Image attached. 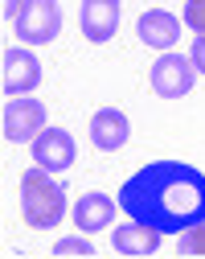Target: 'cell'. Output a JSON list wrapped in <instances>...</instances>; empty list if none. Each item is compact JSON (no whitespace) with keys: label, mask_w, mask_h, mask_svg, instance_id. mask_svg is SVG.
<instances>
[{"label":"cell","mask_w":205,"mask_h":259,"mask_svg":"<svg viewBox=\"0 0 205 259\" xmlns=\"http://www.w3.org/2000/svg\"><path fill=\"white\" fill-rule=\"evenodd\" d=\"M135 33H140L144 46H152V50L164 54V50H173L181 41V21L173 13H164V9H148L140 21H135Z\"/></svg>","instance_id":"obj_11"},{"label":"cell","mask_w":205,"mask_h":259,"mask_svg":"<svg viewBox=\"0 0 205 259\" xmlns=\"http://www.w3.org/2000/svg\"><path fill=\"white\" fill-rule=\"evenodd\" d=\"M0 132L9 144H33L45 132V103L29 99V95H13L5 103V115H0Z\"/></svg>","instance_id":"obj_3"},{"label":"cell","mask_w":205,"mask_h":259,"mask_svg":"<svg viewBox=\"0 0 205 259\" xmlns=\"http://www.w3.org/2000/svg\"><path fill=\"white\" fill-rule=\"evenodd\" d=\"M193 78H197L193 58L173 54V50H164L152 62V70H148V87L160 95V99H181V95H189L193 91Z\"/></svg>","instance_id":"obj_5"},{"label":"cell","mask_w":205,"mask_h":259,"mask_svg":"<svg viewBox=\"0 0 205 259\" xmlns=\"http://www.w3.org/2000/svg\"><path fill=\"white\" fill-rule=\"evenodd\" d=\"M181 255H205V218L189 231H181Z\"/></svg>","instance_id":"obj_14"},{"label":"cell","mask_w":205,"mask_h":259,"mask_svg":"<svg viewBox=\"0 0 205 259\" xmlns=\"http://www.w3.org/2000/svg\"><path fill=\"white\" fill-rule=\"evenodd\" d=\"M54 255H82V259H90L94 255V243H90V235H70V239H58L54 243Z\"/></svg>","instance_id":"obj_13"},{"label":"cell","mask_w":205,"mask_h":259,"mask_svg":"<svg viewBox=\"0 0 205 259\" xmlns=\"http://www.w3.org/2000/svg\"><path fill=\"white\" fill-rule=\"evenodd\" d=\"M0 87H5V95L13 99V95H33L41 82V58L25 50V46H13L5 50V58H0Z\"/></svg>","instance_id":"obj_6"},{"label":"cell","mask_w":205,"mask_h":259,"mask_svg":"<svg viewBox=\"0 0 205 259\" xmlns=\"http://www.w3.org/2000/svg\"><path fill=\"white\" fill-rule=\"evenodd\" d=\"M21 5H25V0H5V17H13V21H17V13H21Z\"/></svg>","instance_id":"obj_17"},{"label":"cell","mask_w":205,"mask_h":259,"mask_svg":"<svg viewBox=\"0 0 205 259\" xmlns=\"http://www.w3.org/2000/svg\"><path fill=\"white\" fill-rule=\"evenodd\" d=\"M189 58H193V66H197V74H205V37H197V41H193Z\"/></svg>","instance_id":"obj_16"},{"label":"cell","mask_w":205,"mask_h":259,"mask_svg":"<svg viewBox=\"0 0 205 259\" xmlns=\"http://www.w3.org/2000/svg\"><path fill=\"white\" fill-rule=\"evenodd\" d=\"M62 33V5L58 0H25L17 13V37L25 46H49Z\"/></svg>","instance_id":"obj_4"},{"label":"cell","mask_w":205,"mask_h":259,"mask_svg":"<svg viewBox=\"0 0 205 259\" xmlns=\"http://www.w3.org/2000/svg\"><path fill=\"white\" fill-rule=\"evenodd\" d=\"M115 206L119 202H111L107 193H98V189H90V193H82V198L74 202V226L82 235H94V231H107V226L115 222Z\"/></svg>","instance_id":"obj_12"},{"label":"cell","mask_w":205,"mask_h":259,"mask_svg":"<svg viewBox=\"0 0 205 259\" xmlns=\"http://www.w3.org/2000/svg\"><path fill=\"white\" fill-rule=\"evenodd\" d=\"M127 136H131L127 111H119V107L94 111V119H90V144H94L98 152H119V148L127 144Z\"/></svg>","instance_id":"obj_10"},{"label":"cell","mask_w":205,"mask_h":259,"mask_svg":"<svg viewBox=\"0 0 205 259\" xmlns=\"http://www.w3.org/2000/svg\"><path fill=\"white\" fill-rule=\"evenodd\" d=\"M160 239H164L160 231H152V226L127 218V222H119L115 231H111V251L123 255V259H148V255L160 251Z\"/></svg>","instance_id":"obj_8"},{"label":"cell","mask_w":205,"mask_h":259,"mask_svg":"<svg viewBox=\"0 0 205 259\" xmlns=\"http://www.w3.org/2000/svg\"><path fill=\"white\" fill-rule=\"evenodd\" d=\"M78 25H82V37L102 46L115 37L119 29V0H82L78 9Z\"/></svg>","instance_id":"obj_9"},{"label":"cell","mask_w":205,"mask_h":259,"mask_svg":"<svg viewBox=\"0 0 205 259\" xmlns=\"http://www.w3.org/2000/svg\"><path fill=\"white\" fill-rule=\"evenodd\" d=\"M119 210L160 235H181L205 218V173L185 160H152L119 185Z\"/></svg>","instance_id":"obj_1"},{"label":"cell","mask_w":205,"mask_h":259,"mask_svg":"<svg viewBox=\"0 0 205 259\" xmlns=\"http://www.w3.org/2000/svg\"><path fill=\"white\" fill-rule=\"evenodd\" d=\"M21 218L33 231H54L66 218V185L49 177V169L33 165L21 177Z\"/></svg>","instance_id":"obj_2"},{"label":"cell","mask_w":205,"mask_h":259,"mask_svg":"<svg viewBox=\"0 0 205 259\" xmlns=\"http://www.w3.org/2000/svg\"><path fill=\"white\" fill-rule=\"evenodd\" d=\"M181 21L193 29L197 37H205V0H185V13H181Z\"/></svg>","instance_id":"obj_15"},{"label":"cell","mask_w":205,"mask_h":259,"mask_svg":"<svg viewBox=\"0 0 205 259\" xmlns=\"http://www.w3.org/2000/svg\"><path fill=\"white\" fill-rule=\"evenodd\" d=\"M74 160H78V144L58 123H49L45 132L33 140V165H41L49 173H66V169H74Z\"/></svg>","instance_id":"obj_7"}]
</instances>
